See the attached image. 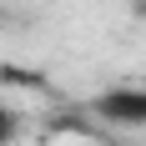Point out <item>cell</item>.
<instances>
[{
  "label": "cell",
  "instance_id": "6da1fadb",
  "mask_svg": "<svg viewBox=\"0 0 146 146\" xmlns=\"http://www.w3.org/2000/svg\"><path fill=\"white\" fill-rule=\"evenodd\" d=\"M96 121L106 126H121V131H141L146 126V86H111L91 101Z\"/></svg>",
  "mask_w": 146,
  "mask_h": 146
},
{
  "label": "cell",
  "instance_id": "7a4b0ae2",
  "mask_svg": "<svg viewBox=\"0 0 146 146\" xmlns=\"http://www.w3.org/2000/svg\"><path fill=\"white\" fill-rule=\"evenodd\" d=\"M15 136H20V111H10V106H0V146H10Z\"/></svg>",
  "mask_w": 146,
  "mask_h": 146
}]
</instances>
